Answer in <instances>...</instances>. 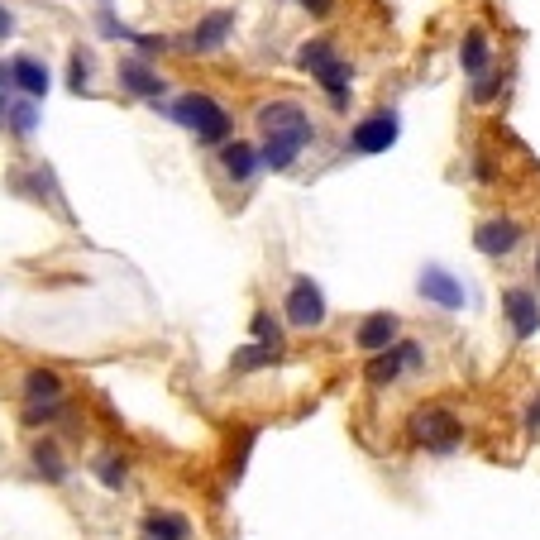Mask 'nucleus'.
I'll return each mask as SVG.
<instances>
[{
	"label": "nucleus",
	"mask_w": 540,
	"mask_h": 540,
	"mask_svg": "<svg viewBox=\"0 0 540 540\" xmlns=\"http://www.w3.org/2000/svg\"><path fill=\"white\" fill-rule=\"evenodd\" d=\"M230 29H235V15H230V10H216V15H206V20L187 34V48H192V53H211V48H220L230 39Z\"/></svg>",
	"instance_id": "nucleus-12"
},
{
	"label": "nucleus",
	"mask_w": 540,
	"mask_h": 540,
	"mask_svg": "<svg viewBox=\"0 0 540 540\" xmlns=\"http://www.w3.org/2000/svg\"><path fill=\"white\" fill-rule=\"evenodd\" d=\"M397 134H402L397 110H373L368 120H359V125L349 130V149L354 153H388L392 144H397Z\"/></svg>",
	"instance_id": "nucleus-5"
},
{
	"label": "nucleus",
	"mask_w": 540,
	"mask_h": 540,
	"mask_svg": "<svg viewBox=\"0 0 540 540\" xmlns=\"http://www.w3.org/2000/svg\"><path fill=\"white\" fill-rule=\"evenodd\" d=\"M397 330H402V321H397L392 311H373V316H364L359 335H354V345L364 349V354H383V349L397 345Z\"/></svg>",
	"instance_id": "nucleus-10"
},
{
	"label": "nucleus",
	"mask_w": 540,
	"mask_h": 540,
	"mask_svg": "<svg viewBox=\"0 0 540 540\" xmlns=\"http://www.w3.org/2000/svg\"><path fill=\"white\" fill-rule=\"evenodd\" d=\"M316 82H321L325 91H330V101H335V110H345L349 106V82H354V72H349L340 58H330V63H321L316 72H311Z\"/></svg>",
	"instance_id": "nucleus-17"
},
{
	"label": "nucleus",
	"mask_w": 540,
	"mask_h": 540,
	"mask_svg": "<svg viewBox=\"0 0 540 540\" xmlns=\"http://www.w3.org/2000/svg\"><path fill=\"white\" fill-rule=\"evenodd\" d=\"M96 478H101L106 488H125L130 469H125V459H115V454H101V459H96Z\"/></svg>",
	"instance_id": "nucleus-23"
},
{
	"label": "nucleus",
	"mask_w": 540,
	"mask_h": 540,
	"mask_svg": "<svg viewBox=\"0 0 540 540\" xmlns=\"http://www.w3.org/2000/svg\"><path fill=\"white\" fill-rule=\"evenodd\" d=\"M0 125H10V96H0Z\"/></svg>",
	"instance_id": "nucleus-29"
},
{
	"label": "nucleus",
	"mask_w": 540,
	"mask_h": 540,
	"mask_svg": "<svg viewBox=\"0 0 540 540\" xmlns=\"http://www.w3.org/2000/svg\"><path fill=\"white\" fill-rule=\"evenodd\" d=\"M411 440H421L435 454H450L454 440H459V421L445 407H421L411 416Z\"/></svg>",
	"instance_id": "nucleus-6"
},
{
	"label": "nucleus",
	"mask_w": 540,
	"mask_h": 540,
	"mask_svg": "<svg viewBox=\"0 0 540 540\" xmlns=\"http://www.w3.org/2000/svg\"><path fill=\"white\" fill-rule=\"evenodd\" d=\"M287 325H297V330H316V325H325L321 282H311V278L292 282V292H287Z\"/></svg>",
	"instance_id": "nucleus-7"
},
{
	"label": "nucleus",
	"mask_w": 540,
	"mask_h": 540,
	"mask_svg": "<svg viewBox=\"0 0 540 540\" xmlns=\"http://www.w3.org/2000/svg\"><path fill=\"white\" fill-rule=\"evenodd\" d=\"M536 282H540V254H536Z\"/></svg>",
	"instance_id": "nucleus-32"
},
{
	"label": "nucleus",
	"mask_w": 540,
	"mask_h": 540,
	"mask_svg": "<svg viewBox=\"0 0 540 540\" xmlns=\"http://www.w3.org/2000/svg\"><path fill=\"white\" fill-rule=\"evenodd\" d=\"M278 359V349L273 345H249V349H239L235 354V368H263V364H273Z\"/></svg>",
	"instance_id": "nucleus-25"
},
{
	"label": "nucleus",
	"mask_w": 540,
	"mask_h": 540,
	"mask_svg": "<svg viewBox=\"0 0 540 540\" xmlns=\"http://www.w3.org/2000/svg\"><path fill=\"white\" fill-rule=\"evenodd\" d=\"M474 244H478V254H488V259H507L521 244V220H512V216L483 220L474 230Z\"/></svg>",
	"instance_id": "nucleus-8"
},
{
	"label": "nucleus",
	"mask_w": 540,
	"mask_h": 540,
	"mask_svg": "<svg viewBox=\"0 0 540 540\" xmlns=\"http://www.w3.org/2000/svg\"><path fill=\"white\" fill-rule=\"evenodd\" d=\"M306 144H316V125H306V130H268L259 144V158L268 173H287L297 158H302Z\"/></svg>",
	"instance_id": "nucleus-3"
},
{
	"label": "nucleus",
	"mask_w": 540,
	"mask_h": 540,
	"mask_svg": "<svg viewBox=\"0 0 540 540\" xmlns=\"http://www.w3.org/2000/svg\"><path fill=\"white\" fill-rule=\"evenodd\" d=\"M10 34H15V15L0 5V39H10Z\"/></svg>",
	"instance_id": "nucleus-27"
},
{
	"label": "nucleus",
	"mask_w": 540,
	"mask_h": 540,
	"mask_svg": "<svg viewBox=\"0 0 540 540\" xmlns=\"http://www.w3.org/2000/svg\"><path fill=\"white\" fill-rule=\"evenodd\" d=\"M24 397H29V407H53V402H63V378L48 373V368H29L24 373Z\"/></svg>",
	"instance_id": "nucleus-16"
},
{
	"label": "nucleus",
	"mask_w": 540,
	"mask_h": 540,
	"mask_svg": "<svg viewBox=\"0 0 540 540\" xmlns=\"http://www.w3.org/2000/svg\"><path fill=\"white\" fill-rule=\"evenodd\" d=\"M10 130L15 134H34L39 130V106L24 96V101H10Z\"/></svg>",
	"instance_id": "nucleus-22"
},
{
	"label": "nucleus",
	"mask_w": 540,
	"mask_h": 540,
	"mask_svg": "<svg viewBox=\"0 0 540 540\" xmlns=\"http://www.w3.org/2000/svg\"><path fill=\"white\" fill-rule=\"evenodd\" d=\"M5 82H15V77H10V67L0 63V87H5Z\"/></svg>",
	"instance_id": "nucleus-30"
},
{
	"label": "nucleus",
	"mask_w": 540,
	"mask_h": 540,
	"mask_svg": "<svg viewBox=\"0 0 540 540\" xmlns=\"http://www.w3.org/2000/svg\"><path fill=\"white\" fill-rule=\"evenodd\" d=\"M335 58V48L325 44V39H311V44H302V53H297V67L302 72H316L321 63H330Z\"/></svg>",
	"instance_id": "nucleus-24"
},
{
	"label": "nucleus",
	"mask_w": 540,
	"mask_h": 540,
	"mask_svg": "<svg viewBox=\"0 0 540 540\" xmlns=\"http://www.w3.org/2000/svg\"><path fill=\"white\" fill-rule=\"evenodd\" d=\"M311 125V115H306L297 101H268V106H259V130H306Z\"/></svg>",
	"instance_id": "nucleus-13"
},
{
	"label": "nucleus",
	"mask_w": 540,
	"mask_h": 540,
	"mask_svg": "<svg viewBox=\"0 0 540 540\" xmlns=\"http://www.w3.org/2000/svg\"><path fill=\"white\" fill-rule=\"evenodd\" d=\"M220 163H225V173L235 177V182H249V177L263 168V158L254 144H244V139H235V144H220Z\"/></svg>",
	"instance_id": "nucleus-14"
},
{
	"label": "nucleus",
	"mask_w": 540,
	"mask_h": 540,
	"mask_svg": "<svg viewBox=\"0 0 540 540\" xmlns=\"http://www.w3.org/2000/svg\"><path fill=\"white\" fill-rule=\"evenodd\" d=\"M34 469H39L48 483H63L67 478V464H63V454H58L53 440H39V445H34Z\"/></svg>",
	"instance_id": "nucleus-20"
},
{
	"label": "nucleus",
	"mask_w": 540,
	"mask_h": 540,
	"mask_svg": "<svg viewBox=\"0 0 540 540\" xmlns=\"http://www.w3.org/2000/svg\"><path fill=\"white\" fill-rule=\"evenodd\" d=\"M87 82H91V58L82 53V48H77V53H72V72H67V87H72V91H87Z\"/></svg>",
	"instance_id": "nucleus-26"
},
{
	"label": "nucleus",
	"mask_w": 540,
	"mask_h": 540,
	"mask_svg": "<svg viewBox=\"0 0 540 540\" xmlns=\"http://www.w3.org/2000/svg\"><path fill=\"white\" fill-rule=\"evenodd\" d=\"M306 10H311V15H325V10H330V0H302Z\"/></svg>",
	"instance_id": "nucleus-28"
},
{
	"label": "nucleus",
	"mask_w": 540,
	"mask_h": 540,
	"mask_svg": "<svg viewBox=\"0 0 540 540\" xmlns=\"http://www.w3.org/2000/svg\"><path fill=\"white\" fill-rule=\"evenodd\" d=\"M144 536L149 540H187L192 536V521L182 512H149L144 517Z\"/></svg>",
	"instance_id": "nucleus-19"
},
{
	"label": "nucleus",
	"mask_w": 540,
	"mask_h": 540,
	"mask_svg": "<svg viewBox=\"0 0 540 540\" xmlns=\"http://www.w3.org/2000/svg\"><path fill=\"white\" fill-rule=\"evenodd\" d=\"M10 77H15V87H20L29 101H44L48 82H53V77H48V67L39 63V58H15V63H10Z\"/></svg>",
	"instance_id": "nucleus-15"
},
{
	"label": "nucleus",
	"mask_w": 540,
	"mask_h": 540,
	"mask_svg": "<svg viewBox=\"0 0 540 540\" xmlns=\"http://www.w3.org/2000/svg\"><path fill=\"white\" fill-rule=\"evenodd\" d=\"M502 311H507V321H512V335L517 340H531L540 330V297L536 292H526V287H507L502 292Z\"/></svg>",
	"instance_id": "nucleus-9"
},
{
	"label": "nucleus",
	"mask_w": 540,
	"mask_h": 540,
	"mask_svg": "<svg viewBox=\"0 0 540 540\" xmlns=\"http://www.w3.org/2000/svg\"><path fill=\"white\" fill-rule=\"evenodd\" d=\"M249 335H254V345L282 349V325L273 321V311H254V321H249Z\"/></svg>",
	"instance_id": "nucleus-21"
},
{
	"label": "nucleus",
	"mask_w": 540,
	"mask_h": 540,
	"mask_svg": "<svg viewBox=\"0 0 540 540\" xmlns=\"http://www.w3.org/2000/svg\"><path fill=\"white\" fill-rule=\"evenodd\" d=\"M120 87L130 91V96H144V101H158V96L168 91L163 77H158L149 63H139V58H125V63H120Z\"/></svg>",
	"instance_id": "nucleus-11"
},
{
	"label": "nucleus",
	"mask_w": 540,
	"mask_h": 540,
	"mask_svg": "<svg viewBox=\"0 0 540 540\" xmlns=\"http://www.w3.org/2000/svg\"><path fill=\"white\" fill-rule=\"evenodd\" d=\"M421 364H426V349L411 345V340H397L392 349L373 354L364 373H368V383H373V388H392V383H397L402 373H416Z\"/></svg>",
	"instance_id": "nucleus-2"
},
{
	"label": "nucleus",
	"mask_w": 540,
	"mask_h": 540,
	"mask_svg": "<svg viewBox=\"0 0 540 540\" xmlns=\"http://www.w3.org/2000/svg\"><path fill=\"white\" fill-rule=\"evenodd\" d=\"M459 63H464V72L478 77V82L488 77L493 58H488V34H483V29H469V34H464V44H459Z\"/></svg>",
	"instance_id": "nucleus-18"
},
{
	"label": "nucleus",
	"mask_w": 540,
	"mask_h": 540,
	"mask_svg": "<svg viewBox=\"0 0 540 540\" xmlns=\"http://www.w3.org/2000/svg\"><path fill=\"white\" fill-rule=\"evenodd\" d=\"M531 426H540V402H536V407H531Z\"/></svg>",
	"instance_id": "nucleus-31"
},
{
	"label": "nucleus",
	"mask_w": 540,
	"mask_h": 540,
	"mask_svg": "<svg viewBox=\"0 0 540 540\" xmlns=\"http://www.w3.org/2000/svg\"><path fill=\"white\" fill-rule=\"evenodd\" d=\"M416 292H421L426 302H435L440 311H464V302H469V287H464V278H454L450 268H440V263H426V268H421Z\"/></svg>",
	"instance_id": "nucleus-4"
},
{
	"label": "nucleus",
	"mask_w": 540,
	"mask_h": 540,
	"mask_svg": "<svg viewBox=\"0 0 540 540\" xmlns=\"http://www.w3.org/2000/svg\"><path fill=\"white\" fill-rule=\"evenodd\" d=\"M173 115L182 130L196 134V144H230V115L220 106L216 96H206V91H187V96H177L173 106H163Z\"/></svg>",
	"instance_id": "nucleus-1"
}]
</instances>
